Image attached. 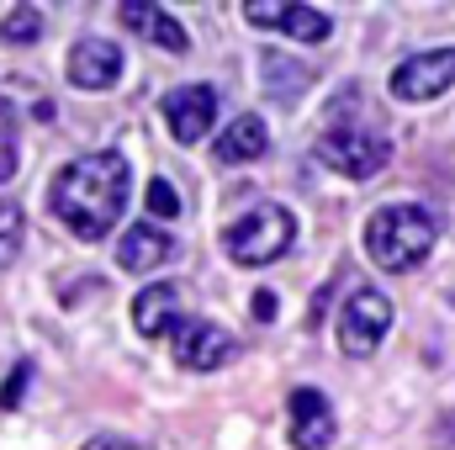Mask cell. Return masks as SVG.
Returning <instances> with one entry per match:
<instances>
[{"instance_id": "7c38bea8", "label": "cell", "mask_w": 455, "mask_h": 450, "mask_svg": "<svg viewBox=\"0 0 455 450\" xmlns=\"http://www.w3.org/2000/svg\"><path fill=\"white\" fill-rule=\"evenodd\" d=\"M180 324H186V313H180V286L159 281V286H143V292L132 297V329L143 339H164V334H175Z\"/></svg>"}, {"instance_id": "30bf717a", "label": "cell", "mask_w": 455, "mask_h": 450, "mask_svg": "<svg viewBox=\"0 0 455 450\" xmlns=\"http://www.w3.org/2000/svg\"><path fill=\"white\" fill-rule=\"evenodd\" d=\"M286 408H291V446L297 450H329L334 446L339 424H334V408H329V398L318 387H297Z\"/></svg>"}, {"instance_id": "ffe728a7", "label": "cell", "mask_w": 455, "mask_h": 450, "mask_svg": "<svg viewBox=\"0 0 455 450\" xmlns=\"http://www.w3.org/2000/svg\"><path fill=\"white\" fill-rule=\"evenodd\" d=\"M27 382H32V360H21L11 376H5V387H0V408L11 414V408H21V398H27Z\"/></svg>"}, {"instance_id": "ba28073f", "label": "cell", "mask_w": 455, "mask_h": 450, "mask_svg": "<svg viewBox=\"0 0 455 450\" xmlns=\"http://www.w3.org/2000/svg\"><path fill=\"white\" fill-rule=\"evenodd\" d=\"M243 21L249 27H275V32H286L291 43H323L329 32H334V21L323 16V11H313V5H291V0H249L243 5Z\"/></svg>"}, {"instance_id": "9a60e30c", "label": "cell", "mask_w": 455, "mask_h": 450, "mask_svg": "<svg viewBox=\"0 0 455 450\" xmlns=\"http://www.w3.org/2000/svg\"><path fill=\"white\" fill-rule=\"evenodd\" d=\"M270 149V127L259 122L254 112H243V117H233L223 133H218V159L223 165H243V159H259Z\"/></svg>"}, {"instance_id": "7402d4cb", "label": "cell", "mask_w": 455, "mask_h": 450, "mask_svg": "<svg viewBox=\"0 0 455 450\" xmlns=\"http://www.w3.org/2000/svg\"><path fill=\"white\" fill-rule=\"evenodd\" d=\"M80 450H138L132 440H122V435H96V440H85Z\"/></svg>"}, {"instance_id": "3957f363", "label": "cell", "mask_w": 455, "mask_h": 450, "mask_svg": "<svg viewBox=\"0 0 455 450\" xmlns=\"http://www.w3.org/2000/svg\"><path fill=\"white\" fill-rule=\"evenodd\" d=\"M313 159L329 165V170L344 175V181H371V175L387 170V159H392V138L376 133V127H329V133H318Z\"/></svg>"}, {"instance_id": "6da1fadb", "label": "cell", "mask_w": 455, "mask_h": 450, "mask_svg": "<svg viewBox=\"0 0 455 450\" xmlns=\"http://www.w3.org/2000/svg\"><path fill=\"white\" fill-rule=\"evenodd\" d=\"M53 218L69 228L75 238H107L127 207V165L122 154H80L75 165L59 170V181L48 186Z\"/></svg>"}, {"instance_id": "7a4b0ae2", "label": "cell", "mask_w": 455, "mask_h": 450, "mask_svg": "<svg viewBox=\"0 0 455 450\" xmlns=\"http://www.w3.org/2000/svg\"><path fill=\"white\" fill-rule=\"evenodd\" d=\"M435 244H440V223H435V213L419 207V202L381 207V213H371V223H365V254H371L381 270H392V276L419 270V265L435 254Z\"/></svg>"}, {"instance_id": "8992f818", "label": "cell", "mask_w": 455, "mask_h": 450, "mask_svg": "<svg viewBox=\"0 0 455 450\" xmlns=\"http://www.w3.org/2000/svg\"><path fill=\"white\" fill-rule=\"evenodd\" d=\"M455 85V48H429L413 53L392 69V96L397 101H435Z\"/></svg>"}, {"instance_id": "2e32d148", "label": "cell", "mask_w": 455, "mask_h": 450, "mask_svg": "<svg viewBox=\"0 0 455 450\" xmlns=\"http://www.w3.org/2000/svg\"><path fill=\"white\" fill-rule=\"evenodd\" d=\"M21 238H27L21 207H16V202H0V270H11V265H16V254H21Z\"/></svg>"}, {"instance_id": "4fadbf2b", "label": "cell", "mask_w": 455, "mask_h": 450, "mask_svg": "<svg viewBox=\"0 0 455 450\" xmlns=\"http://www.w3.org/2000/svg\"><path fill=\"white\" fill-rule=\"evenodd\" d=\"M122 27L154 37L164 53H186V48H191V32H186L164 5H154V0H122Z\"/></svg>"}, {"instance_id": "ac0fdd59", "label": "cell", "mask_w": 455, "mask_h": 450, "mask_svg": "<svg viewBox=\"0 0 455 450\" xmlns=\"http://www.w3.org/2000/svg\"><path fill=\"white\" fill-rule=\"evenodd\" d=\"M265 80H286V85H281V101H297L302 85H307V69H302V64H286L281 53H265Z\"/></svg>"}, {"instance_id": "277c9868", "label": "cell", "mask_w": 455, "mask_h": 450, "mask_svg": "<svg viewBox=\"0 0 455 450\" xmlns=\"http://www.w3.org/2000/svg\"><path fill=\"white\" fill-rule=\"evenodd\" d=\"M291 238H297V218L270 202V207H254L249 218H238V223L228 228L223 249L238 265H270V260H281L291 249Z\"/></svg>"}, {"instance_id": "5b68a950", "label": "cell", "mask_w": 455, "mask_h": 450, "mask_svg": "<svg viewBox=\"0 0 455 450\" xmlns=\"http://www.w3.org/2000/svg\"><path fill=\"white\" fill-rule=\"evenodd\" d=\"M387 329H392V302H387V292L355 286V292L339 302V350L349 355V360L376 355L381 339H387Z\"/></svg>"}, {"instance_id": "5bb4252c", "label": "cell", "mask_w": 455, "mask_h": 450, "mask_svg": "<svg viewBox=\"0 0 455 450\" xmlns=\"http://www.w3.org/2000/svg\"><path fill=\"white\" fill-rule=\"evenodd\" d=\"M170 254H175V238H170L159 223L127 228V233H122V249H116L122 270H132V276H143V270H159Z\"/></svg>"}, {"instance_id": "52a82bcc", "label": "cell", "mask_w": 455, "mask_h": 450, "mask_svg": "<svg viewBox=\"0 0 455 450\" xmlns=\"http://www.w3.org/2000/svg\"><path fill=\"white\" fill-rule=\"evenodd\" d=\"M170 350H175V360L186 371H218V366H228L238 355V339L228 329H218V324H207V318H186L170 334Z\"/></svg>"}, {"instance_id": "9c48e42d", "label": "cell", "mask_w": 455, "mask_h": 450, "mask_svg": "<svg viewBox=\"0 0 455 450\" xmlns=\"http://www.w3.org/2000/svg\"><path fill=\"white\" fill-rule=\"evenodd\" d=\"M164 122H170V133L191 149V143H202L212 127H218V91L212 85H180V91H170L164 96Z\"/></svg>"}, {"instance_id": "d6986e66", "label": "cell", "mask_w": 455, "mask_h": 450, "mask_svg": "<svg viewBox=\"0 0 455 450\" xmlns=\"http://www.w3.org/2000/svg\"><path fill=\"white\" fill-rule=\"evenodd\" d=\"M148 213L154 218H180V197L170 181H148Z\"/></svg>"}, {"instance_id": "44dd1931", "label": "cell", "mask_w": 455, "mask_h": 450, "mask_svg": "<svg viewBox=\"0 0 455 450\" xmlns=\"http://www.w3.org/2000/svg\"><path fill=\"white\" fill-rule=\"evenodd\" d=\"M275 313H281V297H275V292H254V318H259V324H270Z\"/></svg>"}, {"instance_id": "e0dca14e", "label": "cell", "mask_w": 455, "mask_h": 450, "mask_svg": "<svg viewBox=\"0 0 455 450\" xmlns=\"http://www.w3.org/2000/svg\"><path fill=\"white\" fill-rule=\"evenodd\" d=\"M37 32H43V16H37L32 5H16V11L0 21V43H37Z\"/></svg>"}, {"instance_id": "8fae6325", "label": "cell", "mask_w": 455, "mask_h": 450, "mask_svg": "<svg viewBox=\"0 0 455 450\" xmlns=\"http://www.w3.org/2000/svg\"><path fill=\"white\" fill-rule=\"evenodd\" d=\"M122 80V48L107 37H80L69 48V85L80 91H112Z\"/></svg>"}]
</instances>
